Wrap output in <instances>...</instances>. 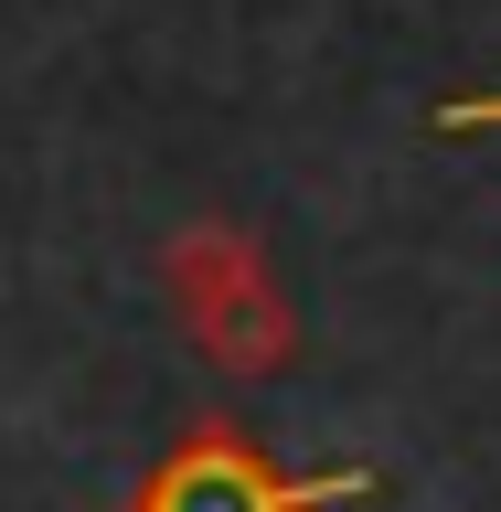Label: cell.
I'll return each instance as SVG.
<instances>
[{
	"instance_id": "obj_2",
	"label": "cell",
	"mask_w": 501,
	"mask_h": 512,
	"mask_svg": "<svg viewBox=\"0 0 501 512\" xmlns=\"http://www.w3.org/2000/svg\"><path fill=\"white\" fill-rule=\"evenodd\" d=\"M374 491H384L374 459H342V470H288V459H267L235 416H192L182 438L139 470L128 512H352V502H374Z\"/></svg>"
},
{
	"instance_id": "obj_3",
	"label": "cell",
	"mask_w": 501,
	"mask_h": 512,
	"mask_svg": "<svg viewBox=\"0 0 501 512\" xmlns=\"http://www.w3.org/2000/svg\"><path fill=\"white\" fill-rule=\"evenodd\" d=\"M448 128H459V139H470V128H501V86L491 96H448V107H438V139H448Z\"/></svg>"
},
{
	"instance_id": "obj_1",
	"label": "cell",
	"mask_w": 501,
	"mask_h": 512,
	"mask_svg": "<svg viewBox=\"0 0 501 512\" xmlns=\"http://www.w3.org/2000/svg\"><path fill=\"white\" fill-rule=\"evenodd\" d=\"M160 299L224 384H278L299 363V310L278 288V256L235 214H192L160 235Z\"/></svg>"
}]
</instances>
